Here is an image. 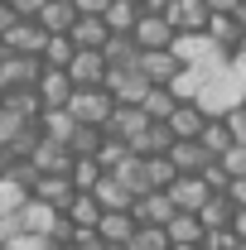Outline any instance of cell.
<instances>
[{"label":"cell","mask_w":246,"mask_h":250,"mask_svg":"<svg viewBox=\"0 0 246 250\" xmlns=\"http://www.w3.org/2000/svg\"><path fill=\"white\" fill-rule=\"evenodd\" d=\"M106 87H111V96H116V101H125V106H140V101H145V92H150L154 82L145 77L140 58H130V62H111V72H106Z\"/></svg>","instance_id":"obj_1"},{"label":"cell","mask_w":246,"mask_h":250,"mask_svg":"<svg viewBox=\"0 0 246 250\" xmlns=\"http://www.w3.org/2000/svg\"><path fill=\"white\" fill-rule=\"evenodd\" d=\"M68 111H73L82 125H101V130H106L111 111H116V96H111V87H106V82H101V87H77V92H73V101H68Z\"/></svg>","instance_id":"obj_2"},{"label":"cell","mask_w":246,"mask_h":250,"mask_svg":"<svg viewBox=\"0 0 246 250\" xmlns=\"http://www.w3.org/2000/svg\"><path fill=\"white\" fill-rule=\"evenodd\" d=\"M174 34L179 29H174V20H169L164 10H145V15L135 20V43H140V48H169Z\"/></svg>","instance_id":"obj_3"},{"label":"cell","mask_w":246,"mask_h":250,"mask_svg":"<svg viewBox=\"0 0 246 250\" xmlns=\"http://www.w3.org/2000/svg\"><path fill=\"white\" fill-rule=\"evenodd\" d=\"M68 72H73V82H77V87H101V82H106V72H111V62H106L101 48H77L73 62H68Z\"/></svg>","instance_id":"obj_4"},{"label":"cell","mask_w":246,"mask_h":250,"mask_svg":"<svg viewBox=\"0 0 246 250\" xmlns=\"http://www.w3.org/2000/svg\"><path fill=\"white\" fill-rule=\"evenodd\" d=\"M130 212H135V221H154V226H169V217H174L179 207H174L169 188H150V192H140V197L130 202Z\"/></svg>","instance_id":"obj_5"},{"label":"cell","mask_w":246,"mask_h":250,"mask_svg":"<svg viewBox=\"0 0 246 250\" xmlns=\"http://www.w3.org/2000/svg\"><path fill=\"white\" fill-rule=\"evenodd\" d=\"M34 87H39V96H44V111H49V106H68L73 92H77V82H73L68 67H44Z\"/></svg>","instance_id":"obj_6"},{"label":"cell","mask_w":246,"mask_h":250,"mask_svg":"<svg viewBox=\"0 0 246 250\" xmlns=\"http://www.w3.org/2000/svg\"><path fill=\"white\" fill-rule=\"evenodd\" d=\"M208 121H213V111L203 101H179L174 116H169V130H174V140H198Z\"/></svg>","instance_id":"obj_7"},{"label":"cell","mask_w":246,"mask_h":250,"mask_svg":"<svg viewBox=\"0 0 246 250\" xmlns=\"http://www.w3.org/2000/svg\"><path fill=\"white\" fill-rule=\"evenodd\" d=\"M169 197H174V207H179V212H198V207L213 197V188H208L203 173H179V178L169 183Z\"/></svg>","instance_id":"obj_8"},{"label":"cell","mask_w":246,"mask_h":250,"mask_svg":"<svg viewBox=\"0 0 246 250\" xmlns=\"http://www.w3.org/2000/svg\"><path fill=\"white\" fill-rule=\"evenodd\" d=\"M39 72H44V58H39V53H15V48H10V58L0 62L5 87H34Z\"/></svg>","instance_id":"obj_9"},{"label":"cell","mask_w":246,"mask_h":250,"mask_svg":"<svg viewBox=\"0 0 246 250\" xmlns=\"http://www.w3.org/2000/svg\"><path fill=\"white\" fill-rule=\"evenodd\" d=\"M29 192H34V197H44V202H53L58 212H68V202L77 197V183H73V173H39Z\"/></svg>","instance_id":"obj_10"},{"label":"cell","mask_w":246,"mask_h":250,"mask_svg":"<svg viewBox=\"0 0 246 250\" xmlns=\"http://www.w3.org/2000/svg\"><path fill=\"white\" fill-rule=\"evenodd\" d=\"M63 212L53 207V202H44V197H34L29 192V202L15 212V221H20V231H39V236H53V221H58Z\"/></svg>","instance_id":"obj_11"},{"label":"cell","mask_w":246,"mask_h":250,"mask_svg":"<svg viewBox=\"0 0 246 250\" xmlns=\"http://www.w3.org/2000/svg\"><path fill=\"white\" fill-rule=\"evenodd\" d=\"M164 15L174 20V29H179V34H198V29H208V20H213L208 0H169Z\"/></svg>","instance_id":"obj_12"},{"label":"cell","mask_w":246,"mask_h":250,"mask_svg":"<svg viewBox=\"0 0 246 250\" xmlns=\"http://www.w3.org/2000/svg\"><path fill=\"white\" fill-rule=\"evenodd\" d=\"M140 67H145L150 82H174L184 72V62H179L174 48H140Z\"/></svg>","instance_id":"obj_13"},{"label":"cell","mask_w":246,"mask_h":250,"mask_svg":"<svg viewBox=\"0 0 246 250\" xmlns=\"http://www.w3.org/2000/svg\"><path fill=\"white\" fill-rule=\"evenodd\" d=\"M169 145H174L169 121H150L145 130H135V135H130V149H135V154H169Z\"/></svg>","instance_id":"obj_14"},{"label":"cell","mask_w":246,"mask_h":250,"mask_svg":"<svg viewBox=\"0 0 246 250\" xmlns=\"http://www.w3.org/2000/svg\"><path fill=\"white\" fill-rule=\"evenodd\" d=\"M5 43H10L15 53H44V43H49V29H44L39 20H15V29L5 34Z\"/></svg>","instance_id":"obj_15"},{"label":"cell","mask_w":246,"mask_h":250,"mask_svg":"<svg viewBox=\"0 0 246 250\" xmlns=\"http://www.w3.org/2000/svg\"><path fill=\"white\" fill-rule=\"evenodd\" d=\"M169 159H174V168H179V173H203V168H208V159H217V154L203 149V140H174V145H169Z\"/></svg>","instance_id":"obj_16"},{"label":"cell","mask_w":246,"mask_h":250,"mask_svg":"<svg viewBox=\"0 0 246 250\" xmlns=\"http://www.w3.org/2000/svg\"><path fill=\"white\" fill-rule=\"evenodd\" d=\"M77 5L73 0H44V10H39V24L49 34H73V24H77Z\"/></svg>","instance_id":"obj_17"},{"label":"cell","mask_w":246,"mask_h":250,"mask_svg":"<svg viewBox=\"0 0 246 250\" xmlns=\"http://www.w3.org/2000/svg\"><path fill=\"white\" fill-rule=\"evenodd\" d=\"M140 15H145L140 0H111V5L101 10V20H106L111 34H135V20H140Z\"/></svg>","instance_id":"obj_18"},{"label":"cell","mask_w":246,"mask_h":250,"mask_svg":"<svg viewBox=\"0 0 246 250\" xmlns=\"http://www.w3.org/2000/svg\"><path fill=\"white\" fill-rule=\"evenodd\" d=\"M106 39H111V29H106L101 15H77V24H73V43L77 48H101Z\"/></svg>","instance_id":"obj_19"},{"label":"cell","mask_w":246,"mask_h":250,"mask_svg":"<svg viewBox=\"0 0 246 250\" xmlns=\"http://www.w3.org/2000/svg\"><path fill=\"white\" fill-rule=\"evenodd\" d=\"M39 125H44V135H49V140L68 145V140H73V130H77V116H73L68 106H49V111L39 116Z\"/></svg>","instance_id":"obj_20"},{"label":"cell","mask_w":246,"mask_h":250,"mask_svg":"<svg viewBox=\"0 0 246 250\" xmlns=\"http://www.w3.org/2000/svg\"><path fill=\"white\" fill-rule=\"evenodd\" d=\"M203 236H208V226L198 212H174L169 217V241L179 246V241H193V246H203Z\"/></svg>","instance_id":"obj_21"},{"label":"cell","mask_w":246,"mask_h":250,"mask_svg":"<svg viewBox=\"0 0 246 250\" xmlns=\"http://www.w3.org/2000/svg\"><path fill=\"white\" fill-rule=\"evenodd\" d=\"M5 106H10L15 116H25V121H39V116H44L39 87H10V92H5Z\"/></svg>","instance_id":"obj_22"},{"label":"cell","mask_w":246,"mask_h":250,"mask_svg":"<svg viewBox=\"0 0 246 250\" xmlns=\"http://www.w3.org/2000/svg\"><path fill=\"white\" fill-rule=\"evenodd\" d=\"M198 140H203V149H208V154H227V149L237 145V135H232L227 116H213V121L203 125V135H198Z\"/></svg>","instance_id":"obj_23"},{"label":"cell","mask_w":246,"mask_h":250,"mask_svg":"<svg viewBox=\"0 0 246 250\" xmlns=\"http://www.w3.org/2000/svg\"><path fill=\"white\" fill-rule=\"evenodd\" d=\"M68 217H73V226H97V221L106 217V207H101L97 192H77V197L68 202Z\"/></svg>","instance_id":"obj_24"},{"label":"cell","mask_w":246,"mask_h":250,"mask_svg":"<svg viewBox=\"0 0 246 250\" xmlns=\"http://www.w3.org/2000/svg\"><path fill=\"white\" fill-rule=\"evenodd\" d=\"M198 217H203V226L213 231V226H232V217H237V202L227 197V192H213L203 207H198Z\"/></svg>","instance_id":"obj_25"},{"label":"cell","mask_w":246,"mask_h":250,"mask_svg":"<svg viewBox=\"0 0 246 250\" xmlns=\"http://www.w3.org/2000/svg\"><path fill=\"white\" fill-rule=\"evenodd\" d=\"M140 106L150 111L154 121H169V116H174V106H179V96H174V87H169V82H154L150 92H145V101H140Z\"/></svg>","instance_id":"obj_26"},{"label":"cell","mask_w":246,"mask_h":250,"mask_svg":"<svg viewBox=\"0 0 246 250\" xmlns=\"http://www.w3.org/2000/svg\"><path fill=\"white\" fill-rule=\"evenodd\" d=\"M92 192L101 197V207H106V212H111V207H130V202H135V192H130L116 173H101V183H97Z\"/></svg>","instance_id":"obj_27"},{"label":"cell","mask_w":246,"mask_h":250,"mask_svg":"<svg viewBox=\"0 0 246 250\" xmlns=\"http://www.w3.org/2000/svg\"><path fill=\"white\" fill-rule=\"evenodd\" d=\"M101 173H106V164L97 154H77L73 159V183H77V192H92V188L101 183Z\"/></svg>","instance_id":"obj_28"},{"label":"cell","mask_w":246,"mask_h":250,"mask_svg":"<svg viewBox=\"0 0 246 250\" xmlns=\"http://www.w3.org/2000/svg\"><path fill=\"white\" fill-rule=\"evenodd\" d=\"M73 53H77V43H73V34H49V43H44V67H68L73 62Z\"/></svg>","instance_id":"obj_29"},{"label":"cell","mask_w":246,"mask_h":250,"mask_svg":"<svg viewBox=\"0 0 246 250\" xmlns=\"http://www.w3.org/2000/svg\"><path fill=\"white\" fill-rule=\"evenodd\" d=\"M169 226H154V221H140L135 236H130V250H169Z\"/></svg>","instance_id":"obj_30"},{"label":"cell","mask_w":246,"mask_h":250,"mask_svg":"<svg viewBox=\"0 0 246 250\" xmlns=\"http://www.w3.org/2000/svg\"><path fill=\"white\" fill-rule=\"evenodd\" d=\"M39 145H44V125H39V121H25L20 130H15V140H10V154H15V159H29Z\"/></svg>","instance_id":"obj_31"},{"label":"cell","mask_w":246,"mask_h":250,"mask_svg":"<svg viewBox=\"0 0 246 250\" xmlns=\"http://www.w3.org/2000/svg\"><path fill=\"white\" fill-rule=\"evenodd\" d=\"M25 202H29V188H25V183H15L10 173H0V217H15Z\"/></svg>","instance_id":"obj_32"},{"label":"cell","mask_w":246,"mask_h":250,"mask_svg":"<svg viewBox=\"0 0 246 250\" xmlns=\"http://www.w3.org/2000/svg\"><path fill=\"white\" fill-rule=\"evenodd\" d=\"M208 34H213L217 43H222V48H227V53H232V48H237V39H242V24H237V15H213V20H208Z\"/></svg>","instance_id":"obj_33"},{"label":"cell","mask_w":246,"mask_h":250,"mask_svg":"<svg viewBox=\"0 0 246 250\" xmlns=\"http://www.w3.org/2000/svg\"><path fill=\"white\" fill-rule=\"evenodd\" d=\"M101 140H106V130H101V125H82V121H77L73 140H68V149H73V154H97V149H101Z\"/></svg>","instance_id":"obj_34"},{"label":"cell","mask_w":246,"mask_h":250,"mask_svg":"<svg viewBox=\"0 0 246 250\" xmlns=\"http://www.w3.org/2000/svg\"><path fill=\"white\" fill-rule=\"evenodd\" d=\"M145 168H150V188H169L179 178V168H174L169 154H145Z\"/></svg>","instance_id":"obj_35"},{"label":"cell","mask_w":246,"mask_h":250,"mask_svg":"<svg viewBox=\"0 0 246 250\" xmlns=\"http://www.w3.org/2000/svg\"><path fill=\"white\" fill-rule=\"evenodd\" d=\"M101 246H106V241H101V231H97V226H77V231L63 241V250H101Z\"/></svg>","instance_id":"obj_36"},{"label":"cell","mask_w":246,"mask_h":250,"mask_svg":"<svg viewBox=\"0 0 246 250\" xmlns=\"http://www.w3.org/2000/svg\"><path fill=\"white\" fill-rule=\"evenodd\" d=\"M237 241H242V236H237L232 226H213V231L203 236V250H232Z\"/></svg>","instance_id":"obj_37"},{"label":"cell","mask_w":246,"mask_h":250,"mask_svg":"<svg viewBox=\"0 0 246 250\" xmlns=\"http://www.w3.org/2000/svg\"><path fill=\"white\" fill-rule=\"evenodd\" d=\"M203 178H208V188H213V192H227V183H232V173H227V164H222V159H208Z\"/></svg>","instance_id":"obj_38"},{"label":"cell","mask_w":246,"mask_h":250,"mask_svg":"<svg viewBox=\"0 0 246 250\" xmlns=\"http://www.w3.org/2000/svg\"><path fill=\"white\" fill-rule=\"evenodd\" d=\"M20 125H25V116H15V111L0 101V145H5V149H10V140H15V130H20Z\"/></svg>","instance_id":"obj_39"},{"label":"cell","mask_w":246,"mask_h":250,"mask_svg":"<svg viewBox=\"0 0 246 250\" xmlns=\"http://www.w3.org/2000/svg\"><path fill=\"white\" fill-rule=\"evenodd\" d=\"M10 5H15L20 20H39V10H44V0H10Z\"/></svg>","instance_id":"obj_40"},{"label":"cell","mask_w":246,"mask_h":250,"mask_svg":"<svg viewBox=\"0 0 246 250\" xmlns=\"http://www.w3.org/2000/svg\"><path fill=\"white\" fill-rule=\"evenodd\" d=\"M15 20H20V15H15V5H10V0H0V39L15 29Z\"/></svg>","instance_id":"obj_41"},{"label":"cell","mask_w":246,"mask_h":250,"mask_svg":"<svg viewBox=\"0 0 246 250\" xmlns=\"http://www.w3.org/2000/svg\"><path fill=\"white\" fill-rule=\"evenodd\" d=\"M227 197H232L237 207H246V173H242V178H232V183H227Z\"/></svg>","instance_id":"obj_42"},{"label":"cell","mask_w":246,"mask_h":250,"mask_svg":"<svg viewBox=\"0 0 246 250\" xmlns=\"http://www.w3.org/2000/svg\"><path fill=\"white\" fill-rule=\"evenodd\" d=\"M73 5H77V10H82V15H101V10H106V5H111V0H73Z\"/></svg>","instance_id":"obj_43"},{"label":"cell","mask_w":246,"mask_h":250,"mask_svg":"<svg viewBox=\"0 0 246 250\" xmlns=\"http://www.w3.org/2000/svg\"><path fill=\"white\" fill-rule=\"evenodd\" d=\"M237 5H242V0H208V10H213V15H232Z\"/></svg>","instance_id":"obj_44"},{"label":"cell","mask_w":246,"mask_h":250,"mask_svg":"<svg viewBox=\"0 0 246 250\" xmlns=\"http://www.w3.org/2000/svg\"><path fill=\"white\" fill-rule=\"evenodd\" d=\"M145 10H169V0H140Z\"/></svg>","instance_id":"obj_45"},{"label":"cell","mask_w":246,"mask_h":250,"mask_svg":"<svg viewBox=\"0 0 246 250\" xmlns=\"http://www.w3.org/2000/svg\"><path fill=\"white\" fill-rule=\"evenodd\" d=\"M232 15H237V24H242V29H246V0H242V5H237V10H232Z\"/></svg>","instance_id":"obj_46"},{"label":"cell","mask_w":246,"mask_h":250,"mask_svg":"<svg viewBox=\"0 0 246 250\" xmlns=\"http://www.w3.org/2000/svg\"><path fill=\"white\" fill-rule=\"evenodd\" d=\"M169 250H203V246H193V241H179V246H169Z\"/></svg>","instance_id":"obj_47"},{"label":"cell","mask_w":246,"mask_h":250,"mask_svg":"<svg viewBox=\"0 0 246 250\" xmlns=\"http://www.w3.org/2000/svg\"><path fill=\"white\" fill-rule=\"evenodd\" d=\"M5 58H10V43H5V39H0V62H5Z\"/></svg>","instance_id":"obj_48"},{"label":"cell","mask_w":246,"mask_h":250,"mask_svg":"<svg viewBox=\"0 0 246 250\" xmlns=\"http://www.w3.org/2000/svg\"><path fill=\"white\" fill-rule=\"evenodd\" d=\"M5 92H10V87H5V77H0V101H5Z\"/></svg>","instance_id":"obj_49"},{"label":"cell","mask_w":246,"mask_h":250,"mask_svg":"<svg viewBox=\"0 0 246 250\" xmlns=\"http://www.w3.org/2000/svg\"><path fill=\"white\" fill-rule=\"evenodd\" d=\"M232 250H246V241H237V246H232Z\"/></svg>","instance_id":"obj_50"}]
</instances>
